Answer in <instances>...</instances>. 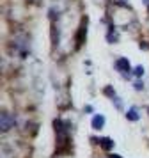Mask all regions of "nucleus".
<instances>
[{"label":"nucleus","instance_id":"nucleus-6","mask_svg":"<svg viewBox=\"0 0 149 158\" xmlns=\"http://www.w3.org/2000/svg\"><path fill=\"white\" fill-rule=\"evenodd\" d=\"M135 75H137V77H142V75H144V68H142V66H139V68L135 69Z\"/></svg>","mask_w":149,"mask_h":158},{"label":"nucleus","instance_id":"nucleus-3","mask_svg":"<svg viewBox=\"0 0 149 158\" xmlns=\"http://www.w3.org/2000/svg\"><path fill=\"white\" fill-rule=\"evenodd\" d=\"M103 126H105V117H103V115H94V117H92V128L101 130Z\"/></svg>","mask_w":149,"mask_h":158},{"label":"nucleus","instance_id":"nucleus-5","mask_svg":"<svg viewBox=\"0 0 149 158\" xmlns=\"http://www.w3.org/2000/svg\"><path fill=\"white\" fill-rule=\"evenodd\" d=\"M126 117L130 119V121H137V119H139V115H137V110H135V108H131V110H128Z\"/></svg>","mask_w":149,"mask_h":158},{"label":"nucleus","instance_id":"nucleus-7","mask_svg":"<svg viewBox=\"0 0 149 158\" xmlns=\"http://www.w3.org/2000/svg\"><path fill=\"white\" fill-rule=\"evenodd\" d=\"M110 158H121L119 155H110Z\"/></svg>","mask_w":149,"mask_h":158},{"label":"nucleus","instance_id":"nucleus-2","mask_svg":"<svg viewBox=\"0 0 149 158\" xmlns=\"http://www.w3.org/2000/svg\"><path fill=\"white\" fill-rule=\"evenodd\" d=\"M115 68H117V71H121L124 77H126V73L130 75V62H128V59H117V60H115Z\"/></svg>","mask_w":149,"mask_h":158},{"label":"nucleus","instance_id":"nucleus-1","mask_svg":"<svg viewBox=\"0 0 149 158\" xmlns=\"http://www.w3.org/2000/svg\"><path fill=\"white\" fill-rule=\"evenodd\" d=\"M0 126H2V131L6 133L9 130L14 126V117L11 114H7V112H2L0 114Z\"/></svg>","mask_w":149,"mask_h":158},{"label":"nucleus","instance_id":"nucleus-4","mask_svg":"<svg viewBox=\"0 0 149 158\" xmlns=\"http://www.w3.org/2000/svg\"><path fill=\"white\" fill-rule=\"evenodd\" d=\"M99 146H101L103 149H112V148H114V142H112V139L105 137V139H101V140H99Z\"/></svg>","mask_w":149,"mask_h":158}]
</instances>
